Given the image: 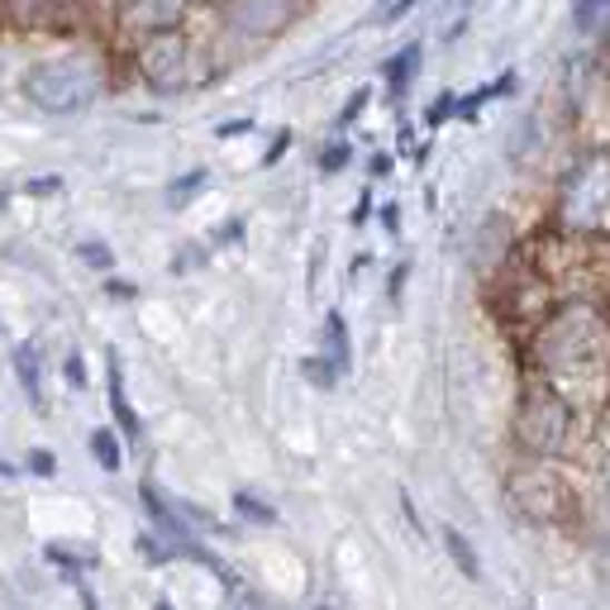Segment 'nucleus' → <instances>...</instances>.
Wrapping results in <instances>:
<instances>
[{"label":"nucleus","mask_w":610,"mask_h":610,"mask_svg":"<svg viewBox=\"0 0 610 610\" xmlns=\"http://www.w3.org/2000/svg\"><path fill=\"white\" fill-rule=\"evenodd\" d=\"M524 358L572 411L610 405V301H558L524 338Z\"/></svg>","instance_id":"f257e3e1"},{"label":"nucleus","mask_w":610,"mask_h":610,"mask_svg":"<svg viewBox=\"0 0 610 610\" xmlns=\"http://www.w3.org/2000/svg\"><path fill=\"white\" fill-rule=\"evenodd\" d=\"M110 87V58L100 48H62L24 67L20 91L43 115H81Z\"/></svg>","instance_id":"f03ea898"},{"label":"nucleus","mask_w":610,"mask_h":610,"mask_svg":"<svg viewBox=\"0 0 610 610\" xmlns=\"http://www.w3.org/2000/svg\"><path fill=\"white\" fill-rule=\"evenodd\" d=\"M553 229L610 239V144L578 152L553 186Z\"/></svg>","instance_id":"7ed1b4c3"},{"label":"nucleus","mask_w":610,"mask_h":610,"mask_svg":"<svg viewBox=\"0 0 610 610\" xmlns=\"http://www.w3.org/2000/svg\"><path fill=\"white\" fill-rule=\"evenodd\" d=\"M572 425H578V411L553 392L549 382H539L534 372H524L520 386V405H515V439L530 457H563L572 444Z\"/></svg>","instance_id":"20e7f679"},{"label":"nucleus","mask_w":610,"mask_h":610,"mask_svg":"<svg viewBox=\"0 0 610 610\" xmlns=\"http://www.w3.org/2000/svg\"><path fill=\"white\" fill-rule=\"evenodd\" d=\"M129 62H134V72H139L144 87L158 91V96H181L206 77V58H200V48L191 43V33L186 29L158 33V39L139 43L129 53Z\"/></svg>","instance_id":"39448f33"},{"label":"nucleus","mask_w":610,"mask_h":610,"mask_svg":"<svg viewBox=\"0 0 610 610\" xmlns=\"http://www.w3.org/2000/svg\"><path fill=\"white\" fill-rule=\"evenodd\" d=\"M100 10H106V39L134 53V48L158 39V33L186 29L196 0H100Z\"/></svg>","instance_id":"423d86ee"},{"label":"nucleus","mask_w":610,"mask_h":610,"mask_svg":"<svg viewBox=\"0 0 610 610\" xmlns=\"http://www.w3.org/2000/svg\"><path fill=\"white\" fill-rule=\"evenodd\" d=\"M305 10H311V0H225L219 6V39L239 48H263L282 39Z\"/></svg>","instance_id":"0eeeda50"},{"label":"nucleus","mask_w":610,"mask_h":610,"mask_svg":"<svg viewBox=\"0 0 610 610\" xmlns=\"http://www.w3.org/2000/svg\"><path fill=\"white\" fill-rule=\"evenodd\" d=\"M568 496H572V491L549 468V457H530L524 468L511 472V501L524 511V520H534V524L568 520Z\"/></svg>","instance_id":"6e6552de"},{"label":"nucleus","mask_w":610,"mask_h":610,"mask_svg":"<svg viewBox=\"0 0 610 610\" xmlns=\"http://www.w3.org/2000/svg\"><path fill=\"white\" fill-rule=\"evenodd\" d=\"M420 67H425V43L411 39V43L396 48V53L382 62V81H386V91H392V96H405V91H411V81L420 77Z\"/></svg>","instance_id":"1a4fd4ad"},{"label":"nucleus","mask_w":610,"mask_h":610,"mask_svg":"<svg viewBox=\"0 0 610 610\" xmlns=\"http://www.w3.org/2000/svg\"><path fill=\"white\" fill-rule=\"evenodd\" d=\"M106 401H110L115 425H120L129 439H144V420H139V411H134V401H129V392H125V367H120V358H110V372H106Z\"/></svg>","instance_id":"9d476101"},{"label":"nucleus","mask_w":610,"mask_h":610,"mask_svg":"<svg viewBox=\"0 0 610 610\" xmlns=\"http://www.w3.org/2000/svg\"><path fill=\"white\" fill-rule=\"evenodd\" d=\"M520 87V72L515 67H505V72L496 77V81H486V87H478V91H468V96H457V110H453V120H478V115L491 106V100H501V96H511Z\"/></svg>","instance_id":"9b49d317"},{"label":"nucleus","mask_w":610,"mask_h":610,"mask_svg":"<svg viewBox=\"0 0 610 610\" xmlns=\"http://www.w3.org/2000/svg\"><path fill=\"white\" fill-rule=\"evenodd\" d=\"M72 0H0V14L6 20H14V24H48L58 10H67Z\"/></svg>","instance_id":"f8f14e48"},{"label":"nucleus","mask_w":610,"mask_h":610,"mask_svg":"<svg viewBox=\"0 0 610 610\" xmlns=\"http://www.w3.org/2000/svg\"><path fill=\"white\" fill-rule=\"evenodd\" d=\"M572 33L578 39H591V33H601L610 24V0H572Z\"/></svg>","instance_id":"ddd939ff"},{"label":"nucleus","mask_w":610,"mask_h":610,"mask_svg":"<svg viewBox=\"0 0 610 610\" xmlns=\"http://www.w3.org/2000/svg\"><path fill=\"white\" fill-rule=\"evenodd\" d=\"M444 549H449V558L457 563V572H463L468 582L482 578V558H478V549H472V539L463 530H453V524H449V530H444Z\"/></svg>","instance_id":"4468645a"},{"label":"nucleus","mask_w":610,"mask_h":610,"mask_svg":"<svg viewBox=\"0 0 610 610\" xmlns=\"http://www.w3.org/2000/svg\"><path fill=\"white\" fill-rule=\"evenodd\" d=\"M91 457H96L100 472H120L125 468V444H120V434H115L110 425L91 430Z\"/></svg>","instance_id":"2eb2a0df"},{"label":"nucleus","mask_w":610,"mask_h":610,"mask_svg":"<svg viewBox=\"0 0 610 610\" xmlns=\"http://www.w3.org/2000/svg\"><path fill=\"white\" fill-rule=\"evenodd\" d=\"M10 363H14V377H20L24 396L43 405V392H39V353H33V344H20V348H14Z\"/></svg>","instance_id":"dca6fc26"},{"label":"nucleus","mask_w":610,"mask_h":610,"mask_svg":"<svg viewBox=\"0 0 610 610\" xmlns=\"http://www.w3.org/2000/svg\"><path fill=\"white\" fill-rule=\"evenodd\" d=\"M325 353H329V358L338 363V367H353V353H348V325H344V315H338V311H329L325 315Z\"/></svg>","instance_id":"f3484780"},{"label":"nucleus","mask_w":610,"mask_h":610,"mask_svg":"<svg viewBox=\"0 0 610 610\" xmlns=\"http://www.w3.org/2000/svg\"><path fill=\"white\" fill-rule=\"evenodd\" d=\"M206 181H210L206 167H191V173H186V177H177L173 186H167V206L181 210L186 200H196V196H200V186H206Z\"/></svg>","instance_id":"a211bd4d"},{"label":"nucleus","mask_w":610,"mask_h":610,"mask_svg":"<svg viewBox=\"0 0 610 610\" xmlns=\"http://www.w3.org/2000/svg\"><path fill=\"white\" fill-rule=\"evenodd\" d=\"M229 505H234V511H239L248 524H263V530H267V524H277V511H273V505H267V501L253 496V491H234Z\"/></svg>","instance_id":"6ab92c4d"},{"label":"nucleus","mask_w":610,"mask_h":610,"mask_svg":"<svg viewBox=\"0 0 610 610\" xmlns=\"http://www.w3.org/2000/svg\"><path fill=\"white\" fill-rule=\"evenodd\" d=\"M301 372H305V377H311L315 386H325V392H329V386H338V377H344V367H338L329 353H311V358H301Z\"/></svg>","instance_id":"aec40b11"},{"label":"nucleus","mask_w":610,"mask_h":610,"mask_svg":"<svg viewBox=\"0 0 610 610\" xmlns=\"http://www.w3.org/2000/svg\"><path fill=\"white\" fill-rule=\"evenodd\" d=\"M77 258L87 263V267H96L100 277H110V273H115V253H110L106 244H100V239H81V244H77Z\"/></svg>","instance_id":"412c9836"},{"label":"nucleus","mask_w":610,"mask_h":610,"mask_svg":"<svg viewBox=\"0 0 610 610\" xmlns=\"http://www.w3.org/2000/svg\"><path fill=\"white\" fill-rule=\"evenodd\" d=\"M348 163H353V144H348V139H334V144L319 148V173H325V177L344 173Z\"/></svg>","instance_id":"4be33fe9"},{"label":"nucleus","mask_w":610,"mask_h":610,"mask_svg":"<svg viewBox=\"0 0 610 610\" xmlns=\"http://www.w3.org/2000/svg\"><path fill=\"white\" fill-rule=\"evenodd\" d=\"M43 558H48V563H58V568H62V578H67V582H81V568H87V558L67 553L62 544H48V549H43Z\"/></svg>","instance_id":"5701e85b"},{"label":"nucleus","mask_w":610,"mask_h":610,"mask_svg":"<svg viewBox=\"0 0 610 610\" xmlns=\"http://www.w3.org/2000/svg\"><path fill=\"white\" fill-rule=\"evenodd\" d=\"M367 100H372V91H367V87H358V91H353V96H348V106H344V110H338V115H334V129H338V134H344L348 125H358V115L367 110Z\"/></svg>","instance_id":"b1692460"},{"label":"nucleus","mask_w":610,"mask_h":610,"mask_svg":"<svg viewBox=\"0 0 610 610\" xmlns=\"http://www.w3.org/2000/svg\"><path fill=\"white\" fill-rule=\"evenodd\" d=\"M453 110H457V96H453V91H444V96H439L434 106L425 110V125H430V129H439L444 120H453Z\"/></svg>","instance_id":"393cba45"},{"label":"nucleus","mask_w":610,"mask_h":610,"mask_svg":"<svg viewBox=\"0 0 610 610\" xmlns=\"http://www.w3.org/2000/svg\"><path fill=\"white\" fill-rule=\"evenodd\" d=\"M62 377H67V386H77V392H81V386L91 382L87 377V358H81V353H67V358H62Z\"/></svg>","instance_id":"a878e982"},{"label":"nucleus","mask_w":610,"mask_h":610,"mask_svg":"<svg viewBox=\"0 0 610 610\" xmlns=\"http://www.w3.org/2000/svg\"><path fill=\"white\" fill-rule=\"evenodd\" d=\"M29 457V472H33V478H53V472H58V457L53 453H48V449H33V453H24Z\"/></svg>","instance_id":"bb28decb"},{"label":"nucleus","mask_w":610,"mask_h":610,"mask_svg":"<svg viewBox=\"0 0 610 610\" xmlns=\"http://www.w3.org/2000/svg\"><path fill=\"white\" fill-rule=\"evenodd\" d=\"M286 148H292V129H282V134H277V139H273V148H267V152H263V167H277V163L286 158Z\"/></svg>","instance_id":"cd10ccee"},{"label":"nucleus","mask_w":610,"mask_h":610,"mask_svg":"<svg viewBox=\"0 0 610 610\" xmlns=\"http://www.w3.org/2000/svg\"><path fill=\"white\" fill-rule=\"evenodd\" d=\"M62 186H67L62 177H33V181H24V191H29V196H58Z\"/></svg>","instance_id":"c85d7f7f"},{"label":"nucleus","mask_w":610,"mask_h":610,"mask_svg":"<svg viewBox=\"0 0 610 610\" xmlns=\"http://www.w3.org/2000/svg\"><path fill=\"white\" fill-rule=\"evenodd\" d=\"M106 296H115V301H134V296H139V286L125 282V277H106Z\"/></svg>","instance_id":"c756f323"},{"label":"nucleus","mask_w":610,"mask_h":610,"mask_svg":"<svg viewBox=\"0 0 610 610\" xmlns=\"http://www.w3.org/2000/svg\"><path fill=\"white\" fill-rule=\"evenodd\" d=\"M239 239H244V219H225L215 234V244H239Z\"/></svg>","instance_id":"7c9ffc66"},{"label":"nucleus","mask_w":610,"mask_h":610,"mask_svg":"<svg viewBox=\"0 0 610 610\" xmlns=\"http://www.w3.org/2000/svg\"><path fill=\"white\" fill-rule=\"evenodd\" d=\"M382 229L386 234H401V210L396 206H382Z\"/></svg>","instance_id":"2f4dec72"},{"label":"nucleus","mask_w":610,"mask_h":610,"mask_svg":"<svg viewBox=\"0 0 610 610\" xmlns=\"http://www.w3.org/2000/svg\"><path fill=\"white\" fill-rule=\"evenodd\" d=\"M367 173H372V177H386V173H392V158H386V152H377V158L367 163Z\"/></svg>","instance_id":"473e14b6"},{"label":"nucleus","mask_w":610,"mask_h":610,"mask_svg":"<svg viewBox=\"0 0 610 610\" xmlns=\"http://www.w3.org/2000/svg\"><path fill=\"white\" fill-rule=\"evenodd\" d=\"M601 457H606L601 472H606V486H610V405H606V449H601Z\"/></svg>","instance_id":"72a5a7b5"},{"label":"nucleus","mask_w":610,"mask_h":610,"mask_svg":"<svg viewBox=\"0 0 610 610\" xmlns=\"http://www.w3.org/2000/svg\"><path fill=\"white\" fill-rule=\"evenodd\" d=\"M253 129V120H234V125H219L215 134H219V139H229V134H248Z\"/></svg>","instance_id":"f704fd0d"},{"label":"nucleus","mask_w":610,"mask_h":610,"mask_svg":"<svg viewBox=\"0 0 610 610\" xmlns=\"http://www.w3.org/2000/svg\"><path fill=\"white\" fill-rule=\"evenodd\" d=\"M405 267H411V263H401L396 273H392V301H401V286H405Z\"/></svg>","instance_id":"c9c22d12"},{"label":"nucleus","mask_w":610,"mask_h":610,"mask_svg":"<svg viewBox=\"0 0 610 610\" xmlns=\"http://www.w3.org/2000/svg\"><path fill=\"white\" fill-rule=\"evenodd\" d=\"M367 210H372V196H363V200H358V210H353V225H363Z\"/></svg>","instance_id":"e433bc0d"},{"label":"nucleus","mask_w":610,"mask_h":610,"mask_svg":"<svg viewBox=\"0 0 610 610\" xmlns=\"http://www.w3.org/2000/svg\"><path fill=\"white\" fill-rule=\"evenodd\" d=\"M152 610H177L173 601H167V597H158V601H152Z\"/></svg>","instance_id":"4c0bfd02"},{"label":"nucleus","mask_w":610,"mask_h":610,"mask_svg":"<svg viewBox=\"0 0 610 610\" xmlns=\"http://www.w3.org/2000/svg\"><path fill=\"white\" fill-rule=\"evenodd\" d=\"M6 200H10V186H0V206H6Z\"/></svg>","instance_id":"58836bf2"},{"label":"nucleus","mask_w":610,"mask_h":610,"mask_svg":"<svg viewBox=\"0 0 610 610\" xmlns=\"http://www.w3.org/2000/svg\"><path fill=\"white\" fill-rule=\"evenodd\" d=\"M196 6H225V0H196Z\"/></svg>","instance_id":"ea45409f"},{"label":"nucleus","mask_w":610,"mask_h":610,"mask_svg":"<svg viewBox=\"0 0 610 610\" xmlns=\"http://www.w3.org/2000/svg\"><path fill=\"white\" fill-rule=\"evenodd\" d=\"M453 6H472V0H453Z\"/></svg>","instance_id":"a19ab883"}]
</instances>
